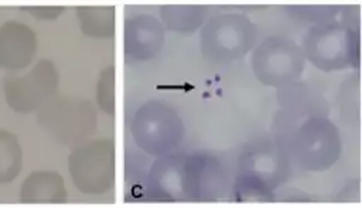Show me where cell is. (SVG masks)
I'll list each match as a JSON object with an SVG mask.
<instances>
[{
  "label": "cell",
  "mask_w": 362,
  "mask_h": 208,
  "mask_svg": "<svg viewBox=\"0 0 362 208\" xmlns=\"http://www.w3.org/2000/svg\"><path fill=\"white\" fill-rule=\"evenodd\" d=\"M181 13L171 16V27L181 30V31H189L195 30L201 21H202V10L197 6H181L178 7Z\"/></svg>",
  "instance_id": "cell-6"
},
{
  "label": "cell",
  "mask_w": 362,
  "mask_h": 208,
  "mask_svg": "<svg viewBox=\"0 0 362 208\" xmlns=\"http://www.w3.org/2000/svg\"><path fill=\"white\" fill-rule=\"evenodd\" d=\"M305 55L324 71L349 67L358 61V34L341 24H321L310 31Z\"/></svg>",
  "instance_id": "cell-3"
},
{
  "label": "cell",
  "mask_w": 362,
  "mask_h": 208,
  "mask_svg": "<svg viewBox=\"0 0 362 208\" xmlns=\"http://www.w3.org/2000/svg\"><path fill=\"white\" fill-rule=\"evenodd\" d=\"M287 156L311 171L329 168L339 156L341 141L335 126L321 117L308 116L280 144Z\"/></svg>",
  "instance_id": "cell-1"
},
{
  "label": "cell",
  "mask_w": 362,
  "mask_h": 208,
  "mask_svg": "<svg viewBox=\"0 0 362 208\" xmlns=\"http://www.w3.org/2000/svg\"><path fill=\"white\" fill-rule=\"evenodd\" d=\"M287 161L288 158L281 146L260 143V146L246 150L242 156V177L272 190L284 180L287 174Z\"/></svg>",
  "instance_id": "cell-5"
},
{
  "label": "cell",
  "mask_w": 362,
  "mask_h": 208,
  "mask_svg": "<svg viewBox=\"0 0 362 208\" xmlns=\"http://www.w3.org/2000/svg\"><path fill=\"white\" fill-rule=\"evenodd\" d=\"M255 41L252 23L238 14L212 18L201 33L202 52L215 62H229L243 55Z\"/></svg>",
  "instance_id": "cell-2"
},
{
  "label": "cell",
  "mask_w": 362,
  "mask_h": 208,
  "mask_svg": "<svg viewBox=\"0 0 362 208\" xmlns=\"http://www.w3.org/2000/svg\"><path fill=\"white\" fill-rule=\"evenodd\" d=\"M253 69L263 83L286 86L300 76L303 55L288 40L267 38L253 55Z\"/></svg>",
  "instance_id": "cell-4"
}]
</instances>
